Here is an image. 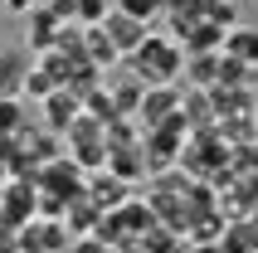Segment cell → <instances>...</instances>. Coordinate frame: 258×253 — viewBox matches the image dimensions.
I'll list each match as a JSON object with an SVG mask.
<instances>
[{"label":"cell","mask_w":258,"mask_h":253,"mask_svg":"<svg viewBox=\"0 0 258 253\" xmlns=\"http://www.w3.org/2000/svg\"><path fill=\"white\" fill-rule=\"evenodd\" d=\"M180 64H185L180 49L171 39H156V34H146V44L137 49V78L142 83H166V78H175Z\"/></svg>","instance_id":"obj_1"},{"label":"cell","mask_w":258,"mask_h":253,"mask_svg":"<svg viewBox=\"0 0 258 253\" xmlns=\"http://www.w3.org/2000/svg\"><path fill=\"white\" fill-rule=\"evenodd\" d=\"M102 34H107V44H112L117 54H137L146 44V25L142 20H132V15H122V10H107V20H102Z\"/></svg>","instance_id":"obj_2"},{"label":"cell","mask_w":258,"mask_h":253,"mask_svg":"<svg viewBox=\"0 0 258 253\" xmlns=\"http://www.w3.org/2000/svg\"><path fill=\"white\" fill-rule=\"evenodd\" d=\"M73 20L83 29H98L107 20V0H73Z\"/></svg>","instance_id":"obj_3"},{"label":"cell","mask_w":258,"mask_h":253,"mask_svg":"<svg viewBox=\"0 0 258 253\" xmlns=\"http://www.w3.org/2000/svg\"><path fill=\"white\" fill-rule=\"evenodd\" d=\"M117 10L132 15V20H142V25H151V20L166 10V0H117Z\"/></svg>","instance_id":"obj_4"},{"label":"cell","mask_w":258,"mask_h":253,"mask_svg":"<svg viewBox=\"0 0 258 253\" xmlns=\"http://www.w3.org/2000/svg\"><path fill=\"white\" fill-rule=\"evenodd\" d=\"M83 34H88V54H93V64H112V58H117V49H112V44H107V34H102V29H83Z\"/></svg>","instance_id":"obj_5"},{"label":"cell","mask_w":258,"mask_h":253,"mask_svg":"<svg viewBox=\"0 0 258 253\" xmlns=\"http://www.w3.org/2000/svg\"><path fill=\"white\" fill-rule=\"evenodd\" d=\"M234 151H239V156H234V166L244 170L248 180H258V141H248V146H234Z\"/></svg>","instance_id":"obj_6"},{"label":"cell","mask_w":258,"mask_h":253,"mask_svg":"<svg viewBox=\"0 0 258 253\" xmlns=\"http://www.w3.org/2000/svg\"><path fill=\"white\" fill-rule=\"evenodd\" d=\"M39 5H44V0H5V10H10V15H34V10H39Z\"/></svg>","instance_id":"obj_7"},{"label":"cell","mask_w":258,"mask_h":253,"mask_svg":"<svg viewBox=\"0 0 258 253\" xmlns=\"http://www.w3.org/2000/svg\"><path fill=\"white\" fill-rule=\"evenodd\" d=\"M248 122H253V141H258V107H253V112H248Z\"/></svg>","instance_id":"obj_8"},{"label":"cell","mask_w":258,"mask_h":253,"mask_svg":"<svg viewBox=\"0 0 258 253\" xmlns=\"http://www.w3.org/2000/svg\"><path fill=\"white\" fill-rule=\"evenodd\" d=\"M171 253H190V248H171Z\"/></svg>","instance_id":"obj_9"}]
</instances>
